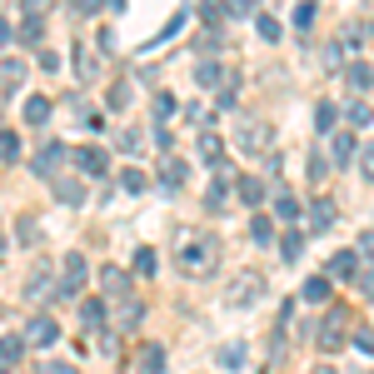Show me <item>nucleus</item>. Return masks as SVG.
Listing matches in <instances>:
<instances>
[{"mask_svg":"<svg viewBox=\"0 0 374 374\" xmlns=\"http://www.w3.org/2000/svg\"><path fill=\"white\" fill-rule=\"evenodd\" d=\"M175 264H180L190 280L209 275V270L220 264V240H215V235H205V230H185V235L175 240Z\"/></svg>","mask_w":374,"mask_h":374,"instance_id":"f257e3e1","label":"nucleus"},{"mask_svg":"<svg viewBox=\"0 0 374 374\" xmlns=\"http://www.w3.org/2000/svg\"><path fill=\"white\" fill-rule=\"evenodd\" d=\"M270 140H275V125H270V120H240L235 145H240L245 155H264V150H270Z\"/></svg>","mask_w":374,"mask_h":374,"instance_id":"f03ea898","label":"nucleus"},{"mask_svg":"<svg viewBox=\"0 0 374 374\" xmlns=\"http://www.w3.org/2000/svg\"><path fill=\"white\" fill-rule=\"evenodd\" d=\"M344 325H349V309H330L325 314V325H319V349L325 354H335L344 344Z\"/></svg>","mask_w":374,"mask_h":374,"instance_id":"7ed1b4c3","label":"nucleus"},{"mask_svg":"<svg viewBox=\"0 0 374 374\" xmlns=\"http://www.w3.org/2000/svg\"><path fill=\"white\" fill-rule=\"evenodd\" d=\"M259 299H264V280H259V275H240V280L225 290V304H240V309H245V304H259Z\"/></svg>","mask_w":374,"mask_h":374,"instance_id":"20e7f679","label":"nucleus"},{"mask_svg":"<svg viewBox=\"0 0 374 374\" xmlns=\"http://www.w3.org/2000/svg\"><path fill=\"white\" fill-rule=\"evenodd\" d=\"M25 340L45 349V344H56V340H60V325H56V319H45V314H35L30 325H25Z\"/></svg>","mask_w":374,"mask_h":374,"instance_id":"39448f33","label":"nucleus"},{"mask_svg":"<svg viewBox=\"0 0 374 374\" xmlns=\"http://www.w3.org/2000/svg\"><path fill=\"white\" fill-rule=\"evenodd\" d=\"M85 275H90V270H85V259H80V254H65V280H60V295H75V290L85 285Z\"/></svg>","mask_w":374,"mask_h":374,"instance_id":"423d86ee","label":"nucleus"},{"mask_svg":"<svg viewBox=\"0 0 374 374\" xmlns=\"http://www.w3.org/2000/svg\"><path fill=\"white\" fill-rule=\"evenodd\" d=\"M100 285H105V295H130V275L120 270V264H105V270H100Z\"/></svg>","mask_w":374,"mask_h":374,"instance_id":"0eeeda50","label":"nucleus"},{"mask_svg":"<svg viewBox=\"0 0 374 374\" xmlns=\"http://www.w3.org/2000/svg\"><path fill=\"white\" fill-rule=\"evenodd\" d=\"M60 160H65V145H45V150L35 155V170L56 180V170H60Z\"/></svg>","mask_w":374,"mask_h":374,"instance_id":"6e6552de","label":"nucleus"},{"mask_svg":"<svg viewBox=\"0 0 374 374\" xmlns=\"http://www.w3.org/2000/svg\"><path fill=\"white\" fill-rule=\"evenodd\" d=\"M235 195H240V205H250V209H254V205L264 200V185H259L254 175H240V180H235Z\"/></svg>","mask_w":374,"mask_h":374,"instance_id":"1a4fd4ad","label":"nucleus"},{"mask_svg":"<svg viewBox=\"0 0 374 374\" xmlns=\"http://www.w3.org/2000/svg\"><path fill=\"white\" fill-rule=\"evenodd\" d=\"M75 170H85V175H105V150L85 145V150L75 155Z\"/></svg>","mask_w":374,"mask_h":374,"instance_id":"9d476101","label":"nucleus"},{"mask_svg":"<svg viewBox=\"0 0 374 374\" xmlns=\"http://www.w3.org/2000/svg\"><path fill=\"white\" fill-rule=\"evenodd\" d=\"M330 275H335V280H349V275H359V254H354V250H340V254L330 259Z\"/></svg>","mask_w":374,"mask_h":374,"instance_id":"9b49d317","label":"nucleus"},{"mask_svg":"<svg viewBox=\"0 0 374 374\" xmlns=\"http://www.w3.org/2000/svg\"><path fill=\"white\" fill-rule=\"evenodd\" d=\"M220 155H225V140L220 135H200V160H205V165H220Z\"/></svg>","mask_w":374,"mask_h":374,"instance_id":"f8f14e48","label":"nucleus"},{"mask_svg":"<svg viewBox=\"0 0 374 374\" xmlns=\"http://www.w3.org/2000/svg\"><path fill=\"white\" fill-rule=\"evenodd\" d=\"M50 185H56V195H60L65 205H85V185H80V180H60V175H56Z\"/></svg>","mask_w":374,"mask_h":374,"instance_id":"ddd939ff","label":"nucleus"},{"mask_svg":"<svg viewBox=\"0 0 374 374\" xmlns=\"http://www.w3.org/2000/svg\"><path fill=\"white\" fill-rule=\"evenodd\" d=\"M220 80H230L220 60H200V85H205V90H220Z\"/></svg>","mask_w":374,"mask_h":374,"instance_id":"4468645a","label":"nucleus"},{"mask_svg":"<svg viewBox=\"0 0 374 374\" xmlns=\"http://www.w3.org/2000/svg\"><path fill=\"white\" fill-rule=\"evenodd\" d=\"M160 369H165V349L145 344V349H140V374H160Z\"/></svg>","mask_w":374,"mask_h":374,"instance_id":"2eb2a0df","label":"nucleus"},{"mask_svg":"<svg viewBox=\"0 0 374 374\" xmlns=\"http://www.w3.org/2000/svg\"><path fill=\"white\" fill-rule=\"evenodd\" d=\"M344 80H349L354 90H369V85H374V65H364V60H354V65L344 70Z\"/></svg>","mask_w":374,"mask_h":374,"instance_id":"dca6fc26","label":"nucleus"},{"mask_svg":"<svg viewBox=\"0 0 374 374\" xmlns=\"http://www.w3.org/2000/svg\"><path fill=\"white\" fill-rule=\"evenodd\" d=\"M25 120H30V125H45V120H50V100H45V95H30V100H25Z\"/></svg>","mask_w":374,"mask_h":374,"instance_id":"f3484780","label":"nucleus"},{"mask_svg":"<svg viewBox=\"0 0 374 374\" xmlns=\"http://www.w3.org/2000/svg\"><path fill=\"white\" fill-rule=\"evenodd\" d=\"M80 325H85V330H100V325H105V304H100V299H85V304H80Z\"/></svg>","mask_w":374,"mask_h":374,"instance_id":"a211bd4d","label":"nucleus"},{"mask_svg":"<svg viewBox=\"0 0 374 374\" xmlns=\"http://www.w3.org/2000/svg\"><path fill=\"white\" fill-rule=\"evenodd\" d=\"M160 180H165V190H180V185H185V160H165Z\"/></svg>","mask_w":374,"mask_h":374,"instance_id":"6ab92c4d","label":"nucleus"},{"mask_svg":"<svg viewBox=\"0 0 374 374\" xmlns=\"http://www.w3.org/2000/svg\"><path fill=\"white\" fill-rule=\"evenodd\" d=\"M225 205H230V185H225V180H215V185H209V195H205V209H215V215H220Z\"/></svg>","mask_w":374,"mask_h":374,"instance_id":"aec40b11","label":"nucleus"},{"mask_svg":"<svg viewBox=\"0 0 374 374\" xmlns=\"http://www.w3.org/2000/svg\"><path fill=\"white\" fill-rule=\"evenodd\" d=\"M314 130H319V135H330V130H335V105H330V100H319V105H314Z\"/></svg>","mask_w":374,"mask_h":374,"instance_id":"412c9836","label":"nucleus"},{"mask_svg":"<svg viewBox=\"0 0 374 374\" xmlns=\"http://www.w3.org/2000/svg\"><path fill=\"white\" fill-rule=\"evenodd\" d=\"M309 225H314V230H330V225H335V205H330V200H319V205L309 209Z\"/></svg>","mask_w":374,"mask_h":374,"instance_id":"4be33fe9","label":"nucleus"},{"mask_svg":"<svg viewBox=\"0 0 374 374\" xmlns=\"http://www.w3.org/2000/svg\"><path fill=\"white\" fill-rule=\"evenodd\" d=\"M40 15H25V25H20V45H30V50H40Z\"/></svg>","mask_w":374,"mask_h":374,"instance_id":"5701e85b","label":"nucleus"},{"mask_svg":"<svg viewBox=\"0 0 374 374\" xmlns=\"http://www.w3.org/2000/svg\"><path fill=\"white\" fill-rule=\"evenodd\" d=\"M304 299H309V304H319V299H330V275H314V280L304 285Z\"/></svg>","mask_w":374,"mask_h":374,"instance_id":"b1692460","label":"nucleus"},{"mask_svg":"<svg viewBox=\"0 0 374 374\" xmlns=\"http://www.w3.org/2000/svg\"><path fill=\"white\" fill-rule=\"evenodd\" d=\"M220 369H245V344H225L220 349Z\"/></svg>","mask_w":374,"mask_h":374,"instance_id":"393cba45","label":"nucleus"},{"mask_svg":"<svg viewBox=\"0 0 374 374\" xmlns=\"http://www.w3.org/2000/svg\"><path fill=\"white\" fill-rule=\"evenodd\" d=\"M115 314H120V319H115V325H125V330H135V325H140V304H135L130 295H125V304H120Z\"/></svg>","mask_w":374,"mask_h":374,"instance_id":"a878e982","label":"nucleus"},{"mask_svg":"<svg viewBox=\"0 0 374 374\" xmlns=\"http://www.w3.org/2000/svg\"><path fill=\"white\" fill-rule=\"evenodd\" d=\"M15 235H20V245H35V235H40L35 215H20V220H15Z\"/></svg>","mask_w":374,"mask_h":374,"instance_id":"bb28decb","label":"nucleus"},{"mask_svg":"<svg viewBox=\"0 0 374 374\" xmlns=\"http://www.w3.org/2000/svg\"><path fill=\"white\" fill-rule=\"evenodd\" d=\"M275 215H280V220H295V215H299V205H295V195H285V190L275 195Z\"/></svg>","mask_w":374,"mask_h":374,"instance_id":"cd10ccee","label":"nucleus"},{"mask_svg":"<svg viewBox=\"0 0 374 374\" xmlns=\"http://www.w3.org/2000/svg\"><path fill=\"white\" fill-rule=\"evenodd\" d=\"M254 30H259L264 40H280V20H275V15H254Z\"/></svg>","mask_w":374,"mask_h":374,"instance_id":"c85d7f7f","label":"nucleus"},{"mask_svg":"<svg viewBox=\"0 0 374 374\" xmlns=\"http://www.w3.org/2000/svg\"><path fill=\"white\" fill-rule=\"evenodd\" d=\"M250 235H254L259 245H270V235H275V220H264V215H254V225H250Z\"/></svg>","mask_w":374,"mask_h":374,"instance_id":"c756f323","label":"nucleus"},{"mask_svg":"<svg viewBox=\"0 0 374 374\" xmlns=\"http://www.w3.org/2000/svg\"><path fill=\"white\" fill-rule=\"evenodd\" d=\"M0 75H6V85L15 90V85L25 80V65H20V60H6V65H0Z\"/></svg>","mask_w":374,"mask_h":374,"instance_id":"7c9ffc66","label":"nucleus"},{"mask_svg":"<svg viewBox=\"0 0 374 374\" xmlns=\"http://www.w3.org/2000/svg\"><path fill=\"white\" fill-rule=\"evenodd\" d=\"M120 185H125V190H130V195H140V190H145V185H150V180H145V175H140V170H120Z\"/></svg>","mask_w":374,"mask_h":374,"instance_id":"2f4dec72","label":"nucleus"},{"mask_svg":"<svg viewBox=\"0 0 374 374\" xmlns=\"http://www.w3.org/2000/svg\"><path fill=\"white\" fill-rule=\"evenodd\" d=\"M15 155H20V140L11 130H0V160H15Z\"/></svg>","mask_w":374,"mask_h":374,"instance_id":"473e14b6","label":"nucleus"},{"mask_svg":"<svg viewBox=\"0 0 374 374\" xmlns=\"http://www.w3.org/2000/svg\"><path fill=\"white\" fill-rule=\"evenodd\" d=\"M20 359V340H0V364H15Z\"/></svg>","mask_w":374,"mask_h":374,"instance_id":"72a5a7b5","label":"nucleus"},{"mask_svg":"<svg viewBox=\"0 0 374 374\" xmlns=\"http://www.w3.org/2000/svg\"><path fill=\"white\" fill-rule=\"evenodd\" d=\"M369 120H374V115H369V105H349V125H354V130H364Z\"/></svg>","mask_w":374,"mask_h":374,"instance_id":"f704fd0d","label":"nucleus"},{"mask_svg":"<svg viewBox=\"0 0 374 374\" xmlns=\"http://www.w3.org/2000/svg\"><path fill=\"white\" fill-rule=\"evenodd\" d=\"M45 280H50V270H45V264H40V270H35V275H30V285H25V295H30V299H35V295H40V290H45Z\"/></svg>","mask_w":374,"mask_h":374,"instance_id":"c9c22d12","label":"nucleus"},{"mask_svg":"<svg viewBox=\"0 0 374 374\" xmlns=\"http://www.w3.org/2000/svg\"><path fill=\"white\" fill-rule=\"evenodd\" d=\"M299 250H304V240H299V235H285V245H280V254H285V259H299Z\"/></svg>","mask_w":374,"mask_h":374,"instance_id":"e433bc0d","label":"nucleus"},{"mask_svg":"<svg viewBox=\"0 0 374 374\" xmlns=\"http://www.w3.org/2000/svg\"><path fill=\"white\" fill-rule=\"evenodd\" d=\"M135 270H140V275H155V250H140V254H135Z\"/></svg>","mask_w":374,"mask_h":374,"instance_id":"4c0bfd02","label":"nucleus"},{"mask_svg":"<svg viewBox=\"0 0 374 374\" xmlns=\"http://www.w3.org/2000/svg\"><path fill=\"white\" fill-rule=\"evenodd\" d=\"M110 105H115V110H125V105H130V85H110Z\"/></svg>","mask_w":374,"mask_h":374,"instance_id":"58836bf2","label":"nucleus"},{"mask_svg":"<svg viewBox=\"0 0 374 374\" xmlns=\"http://www.w3.org/2000/svg\"><path fill=\"white\" fill-rule=\"evenodd\" d=\"M70 6H75V15H100L105 0H70Z\"/></svg>","mask_w":374,"mask_h":374,"instance_id":"ea45409f","label":"nucleus"},{"mask_svg":"<svg viewBox=\"0 0 374 374\" xmlns=\"http://www.w3.org/2000/svg\"><path fill=\"white\" fill-rule=\"evenodd\" d=\"M170 110H175V100H170V95H155V120H165Z\"/></svg>","mask_w":374,"mask_h":374,"instance_id":"a19ab883","label":"nucleus"},{"mask_svg":"<svg viewBox=\"0 0 374 374\" xmlns=\"http://www.w3.org/2000/svg\"><path fill=\"white\" fill-rule=\"evenodd\" d=\"M330 175V160L325 155H314V165H309V180H325Z\"/></svg>","mask_w":374,"mask_h":374,"instance_id":"79ce46f5","label":"nucleus"},{"mask_svg":"<svg viewBox=\"0 0 374 374\" xmlns=\"http://www.w3.org/2000/svg\"><path fill=\"white\" fill-rule=\"evenodd\" d=\"M349 155H354V140L340 135V140H335V160H349Z\"/></svg>","mask_w":374,"mask_h":374,"instance_id":"37998d69","label":"nucleus"},{"mask_svg":"<svg viewBox=\"0 0 374 374\" xmlns=\"http://www.w3.org/2000/svg\"><path fill=\"white\" fill-rule=\"evenodd\" d=\"M354 285L364 290V299H374V270H364V275H354Z\"/></svg>","mask_w":374,"mask_h":374,"instance_id":"c03bdc74","label":"nucleus"},{"mask_svg":"<svg viewBox=\"0 0 374 374\" xmlns=\"http://www.w3.org/2000/svg\"><path fill=\"white\" fill-rule=\"evenodd\" d=\"M309 20H314V6H309V0H304V6L295 11V25H309Z\"/></svg>","mask_w":374,"mask_h":374,"instance_id":"a18cd8bd","label":"nucleus"},{"mask_svg":"<svg viewBox=\"0 0 374 374\" xmlns=\"http://www.w3.org/2000/svg\"><path fill=\"white\" fill-rule=\"evenodd\" d=\"M11 40H15V30H11V20H6V15H0V50H6Z\"/></svg>","mask_w":374,"mask_h":374,"instance_id":"49530a36","label":"nucleus"},{"mask_svg":"<svg viewBox=\"0 0 374 374\" xmlns=\"http://www.w3.org/2000/svg\"><path fill=\"white\" fill-rule=\"evenodd\" d=\"M230 11H235V15H250V11H254V0H235Z\"/></svg>","mask_w":374,"mask_h":374,"instance_id":"de8ad7c7","label":"nucleus"},{"mask_svg":"<svg viewBox=\"0 0 374 374\" xmlns=\"http://www.w3.org/2000/svg\"><path fill=\"white\" fill-rule=\"evenodd\" d=\"M20 6H25L30 15H40V11H45V0H20Z\"/></svg>","mask_w":374,"mask_h":374,"instance_id":"09e8293b","label":"nucleus"},{"mask_svg":"<svg viewBox=\"0 0 374 374\" xmlns=\"http://www.w3.org/2000/svg\"><path fill=\"white\" fill-rule=\"evenodd\" d=\"M359 250H364V254L374 259V235H364V240H359Z\"/></svg>","mask_w":374,"mask_h":374,"instance_id":"8fccbe9b","label":"nucleus"},{"mask_svg":"<svg viewBox=\"0 0 374 374\" xmlns=\"http://www.w3.org/2000/svg\"><path fill=\"white\" fill-rule=\"evenodd\" d=\"M45 374H70V369H65V364H50V369H45Z\"/></svg>","mask_w":374,"mask_h":374,"instance_id":"3c124183","label":"nucleus"},{"mask_svg":"<svg viewBox=\"0 0 374 374\" xmlns=\"http://www.w3.org/2000/svg\"><path fill=\"white\" fill-rule=\"evenodd\" d=\"M314 374H335V369H314Z\"/></svg>","mask_w":374,"mask_h":374,"instance_id":"603ef678","label":"nucleus"}]
</instances>
